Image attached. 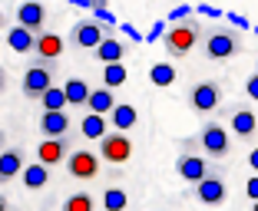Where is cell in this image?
<instances>
[{
	"mask_svg": "<svg viewBox=\"0 0 258 211\" xmlns=\"http://www.w3.org/2000/svg\"><path fill=\"white\" fill-rule=\"evenodd\" d=\"M199 46H202L205 60H228V56L242 53L245 40H242V33L232 30V27H205Z\"/></svg>",
	"mask_w": 258,
	"mask_h": 211,
	"instance_id": "obj_1",
	"label": "cell"
},
{
	"mask_svg": "<svg viewBox=\"0 0 258 211\" xmlns=\"http://www.w3.org/2000/svg\"><path fill=\"white\" fill-rule=\"evenodd\" d=\"M202 30L205 27L199 20L172 23V27L162 33V46H166V53H172V56H189V53L199 46V40H202Z\"/></svg>",
	"mask_w": 258,
	"mask_h": 211,
	"instance_id": "obj_2",
	"label": "cell"
},
{
	"mask_svg": "<svg viewBox=\"0 0 258 211\" xmlns=\"http://www.w3.org/2000/svg\"><path fill=\"white\" fill-rule=\"evenodd\" d=\"M196 145L209 158H228V152H232V139H228V132H225L222 122H205L202 132H199V139H196Z\"/></svg>",
	"mask_w": 258,
	"mask_h": 211,
	"instance_id": "obj_3",
	"label": "cell"
},
{
	"mask_svg": "<svg viewBox=\"0 0 258 211\" xmlns=\"http://www.w3.org/2000/svg\"><path fill=\"white\" fill-rule=\"evenodd\" d=\"M53 79H56V63L37 60L33 66H27V73H23V96L27 99H40V92L50 89Z\"/></svg>",
	"mask_w": 258,
	"mask_h": 211,
	"instance_id": "obj_4",
	"label": "cell"
},
{
	"mask_svg": "<svg viewBox=\"0 0 258 211\" xmlns=\"http://www.w3.org/2000/svg\"><path fill=\"white\" fill-rule=\"evenodd\" d=\"M192 195H196L199 204H222L228 198V185H225V175H222V168H212V172L205 175V178L196 181V188H192Z\"/></svg>",
	"mask_w": 258,
	"mask_h": 211,
	"instance_id": "obj_5",
	"label": "cell"
},
{
	"mask_svg": "<svg viewBox=\"0 0 258 211\" xmlns=\"http://www.w3.org/2000/svg\"><path fill=\"white\" fill-rule=\"evenodd\" d=\"M109 37V27L106 23H99V20H76L73 23V30H70V43L76 46V50H96L99 40H106Z\"/></svg>",
	"mask_w": 258,
	"mask_h": 211,
	"instance_id": "obj_6",
	"label": "cell"
},
{
	"mask_svg": "<svg viewBox=\"0 0 258 211\" xmlns=\"http://www.w3.org/2000/svg\"><path fill=\"white\" fill-rule=\"evenodd\" d=\"M189 106L196 113H212V109H219L222 106V83H215V79L196 83L189 89Z\"/></svg>",
	"mask_w": 258,
	"mask_h": 211,
	"instance_id": "obj_7",
	"label": "cell"
},
{
	"mask_svg": "<svg viewBox=\"0 0 258 211\" xmlns=\"http://www.w3.org/2000/svg\"><path fill=\"white\" fill-rule=\"evenodd\" d=\"M63 162H67L70 178H76V181H93L99 175V155H93V152H86V149L70 152Z\"/></svg>",
	"mask_w": 258,
	"mask_h": 211,
	"instance_id": "obj_8",
	"label": "cell"
},
{
	"mask_svg": "<svg viewBox=\"0 0 258 211\" xmlns=\"http://www.w3.org/2000/svg\"><path fill=\"white\" fill-rule=\"evenodd\" d=\"M99 158H106L113 165H122L133 158V142H129L126 132H106L99 139Z\"/></svg>",
	"mask_w": 258,
	"mask_h": 211,
	"instance_id": "obj_9",
	"label": "cell"
},
{
	"mask_svg": "<svg viewBox=\"0 0 258 211\" xmlns=\"http://www.w3.org/2000/svg\"><path fill=\"white\" fill-rule=\"evenodd\" d=\"M228 132H235L238 139H251L258 132V116L251 106H232L228 109Z\"/></svg>",
	"mask_w": 258,
	"mask_h": 211,
	"instance_id": "obj_10",
	"label": "cell"
},
{
	"mask_svg": "<svg viewBox=\"0 0 258 211\" xmlns=\"http://www.w3.org/2000/svg\"><path fill=\"white\" fill-rule=\"evenodd\" d=\"M212 168L215 165L209 162V158H199V155H192V152H182V155L175 158V175H179L182 181H192V185H196L199 178H205Z\"/></svg>",
	"mask_w": 258,
	"mask_h": 211,
	"instance_id": "obj_11",
	"label": "cell"
},
{
	"mask_svg": "<svg viewBox=\"0 0 258 211\" xmlns=\"http://www.w3.org/2000/svg\"><path fill=\"white\" fill-rule=\"evenodd\" d=\"M63 50H67V40H63L60 33H53V30H40L37 37H33V53H37V60L56 63Z\"/></svg>",
	"mask_w": 258,
	"mask_h": 211,
	"instance_id": "obj_12",
	"label": "cell"
},
{
	"mask_svg": "<svg viewBox=\"0 0 258 211\" xmlns=\"http://www.w3.org/2000/svg\"><path fill=\"white\" fill-rule=\"evenodd\" d=\"M67 155H70V136L43 139V142L37 145V162H43L46 168H50V165H60Z\"/></svg>",
	"mask_w": 258,
	"mask_h": 211,
	"instance_id": "obj_13",
	"label": "cell"
},
{
	"mask_svg": "<svg viewBox=\"0 0 258 211\" xmlns=\"http://www.w3.org/2000/svg\"><path fill=\"white\" fill-rule=\"evenodd\" d=\"M17 23L27 27V30H33V33H40L43 23H46V7L40 0H23L20 7H17Z\"/></svg>",
	"mask_w": 258,
	"mask_h": 211,
	"instance_id": "obj_14",
	"label": "cell"
},
{
	"mask_svg": "<svg viewBox=\"0 0 258 211\" xmlns=\"http://www.w3.org/2000/svg\"><path fill=\"white\" fill-rule=\"evenodd\" d=\"M40 132H43V139L67 136V132H70L67 109H43V116H40Z\"/></svg>",
	"mask_w": 258,
	"mask_h": 211,
	"instance_id": "obj_15",
	"label": "cell"
},
{
	"mask_svg": "<svg viewBox=\"0 0 258 211\" xmlns=\"http://www.w3.org/2000/svg\"><path fill=\"white\" fill-rule=\"evenodd\" d=\"M106 116H109V126H113L116 132H129V129L139 122V113H136V106H133V102H116Z\"/></svg>",
	"mask_w": 258,
	"mask_h": 211,
	"instance_id": "obj_16",
	"label": "cell"
},
{
	"mask_svg": "<svg viewBox=\"0 0 258 211\" xmlns=\"http://www.w3.org/2000/svg\"><path fill=\"white\" fill-rule=\"evenodd\" d=\"M93 56H96L99 63H122V56H126V43L116 40V37H106V40H99V43H96Z\"/></svg>",
	"mask_w": 258,
	"mask_h": 211,
	"instance_id": "obj_17",
	"label": "cell"
},
{
	"mask_svg": "<svg viewBox=\"0 0 258 211\" xmlns=\"http://www.w3.org/2000/svg\"><path fill=\"white\" fill-rule=\"evenodd\" d=\"M23 168V152L20 149H4L0 152V185L10 178H17Z\"/></svg>",
	"mask_w": 258,
	"mask_h": 211,
	"instance_id": "obj_18",
	"label": "cell"
},
{
	"mask_svg": "<svg viewBox=\"0 0 258 211\" xmlns=\"http://www.w3.org/2000/svg\"><path fill=\"white\" fill-rule=\"evenodd\" d=\"M33 37H37L33 30H27V27L17 23V27H10V30H7V46L14 53H33Z\"/></svg>",
	"mask_w": 258,
	"mask_h": 211,
	"instance_id": "obj_19",
	"label": "cell"
},
{
	"mask_svg": "<svg viewBox=\"0 0 258 211\" xmlns=\"http://www.w3.org/2000/svg\"><path fill=\"white\" fill-rule=\"evenodd\" d=\"M113 106H116V96H113V89H106V86H99V89H90V96H86V109H90V113L106 116Z\"/></svg>",
	"mask_w": 258,
	"mask_h": 211,
	"instance_id": "obj_20",
	"label": "cell"
},
{
	"mask_svg": "<svg viewBox=\"0 0 258 211\" xmlns=\"http://www.w3.org/2000/svg\"><path fill=\"white\" fill-rule=\"evenodd\" d=\"M20 178L27 188H43L46 181H50V168L43 165V162H33V165H23L20 168Z\"/></svg>",
	"mask_w": 258,
	"mask_h": 211,
	"instance_id": "obj_21",
	"label": "cell"
},
{
	"mask_svg": "<svg viewBox=\"0 0 258 211\" xmlns=\"http://www.w3.org/2000/svg\"><path fill=\"white\" fill-rule=\"evenodd\" d=\"M63 96H67V106H86L90 83H86V79H67V83H63Z\"/></svg>",
	"mask_w": 258,
	"mask_h": 211,
	"instance_id": "obj_22",
	"label": "cell"
},
{
	"mask_svg": "<svg viewBox=\"0 0 258 211\" xmlns=\"http://www.w3.org/2000/svg\"><path fill=\"white\" fill-rule=\"evenodd\" d=\"M80 132H83L86 139H103V136H106V116L90 113L83 122H80Z\"/></svg>",
	"mask_w": 258,
	"mask_h": 211,
	"instance_id": "obj_23",
	"label": "cell"
},
{
	"mask_svg": "<svg viewBox=\"0 0 258 211\" xmlns=\"http://www.w3.org/2000/svg\"><path fill=\"white\" fill-rule=\"evenodd\" d=\"M126 83V66L122 63H103V86L116 89V86Z\"/></svg>",
	"mask_w": 258,
	"mask_h": 211,
	"instance_id": "obj_24",
	"label": "cell"
},
{
	"mask_svg": "<svg viewBox=\"0 0 258 211\" xmlns=\"http://www.w3.org/2000/svg\"><path fill=\"white\" fill-rule=\"evenodd\" d=\"M40 106H43V109H67L63 86H50V89H43V92H40Z\"/></svg>",
	"mask_w": 258,
	"mask_h": 211,
	"instance_id": "obj_25",
	"label": "cell"
},
{
	"mask_svg": "<svg viewBox=\"0 0 258 211\" xmlns=\"http://www.w3.org/2000/svg\"><path fill=\"white\" fill-rule=\"evenodd\" d=\"M149 79H152L156 86H172V79H175L172 63H156V66L149 69Z\"/></svg>",
	"mask_w": 258,
	"mask_h": 211,
	"instance_id": "obj_26",
	"label": "cell"
},
{
	"mask_svg": "<svg viewBox=\"0 0 258 211\" xmlns=\"http://www.w3.org/2000/svg\"><path fill=\"white\" fill-rule=\"evenodd\" d=\"M126 201H129V198H126L122 188H106V191H103V208H106V211H126Z\"/></svg>",
	"mask_w": 258,
	"mask_h": 211,
	"instance_id": "obj_27",
	"label": "cell"
},
{
	"mask_svg": "<svg viewBox=\"0 0 258 211\" xmlns=\"http://www.w3.org/2000/svg\"><path fill=\"white\" fill-rule=\"evenodd\" d=\"M63 211H93V195L90 191H76L63 201Z\"/></svg>",
	"mask_w": 258,
	"mask_h": 211,
	"instance_id": "obj_28",
	"label": "cell"
},
{
	"mask_svg": "<svg viewBox=\"0 0 258 211\" xmlns=\"http://www.w3.org/2000/svg\"><path fill=\"white\" fill-rule=\"evenodd\" d=\"M245 92H248V96L258 102V73H251L248 79H245Z\"/></svg>",
	"mask_w": 258,
	"mask_h": 211,
	"instance_id": "obj_29",
	"label": "cell"
},
{
	"mask_svg": "<svg viewBox=\"0 0 258 211\" xmlns=\"http://www.w3.org/2000/svg\"><path fill=\"white\" fill-rule=\"evenodd\" d=\"M248 198H251V201H258V175H255V178H248Z\"/></svg>",
	"mask_w": 258,
	"mask_h": 211,
	"instance_id": "obj_30",
	"label": "cell"
},
{
	"mask_svg": "<svg viewBox=\"0 0 258 211\" xmlns=\"http://www.w3.org/2000/svg\"><path fill=\"white\" fill-rule=\"evenodd\" d=\"M7 89V73H4V69H0V92Z\"/></svg>",
	"mask_w": 258,
	"mask_h": 211,
	"instance_id": "obj_31",
	"label": "cell"
},
{
	"mask_svg": "<svg viewBox=\"0 0 258 211\" xmlns=\"http://www.w3.org/2000/svg\"><path fill=\"white\" fill-rule=\"evenodd\" d=\"M248 162H251V168H258V149H255V152L248 155Z\"/></svg>",
	"mask_w": 258,
	"mask_h": 211,
	"instance_id": "obj_32",
	"label": "cell"
},
{
	"mask_svg": "<svg viewBox=\"0 0 258 211\" xmlns=\"http://www.w3.org/2000/svg\"><path fill=\"white\" fill-rule=\"evenodd\" d=\"M0 211H7V198L4 195H0Z\"/></svg>",
	"mask_w": 258,
	"mask_h": 211,
	"instance_id": "obj_33",
	"label": "cell"
},
{
	"mask_svg": "<svg viewBox=\"0 0 258 211\" xmlns=\"http://www.w3.org/2000/svg\"><path fill=\"white\" fill-rule=\"evenodd\" d=\"M0 27H4V14H0Z\"/></svg>",
	"mask_w": 258,
	"mask_h": 211,
	"instance_id": "obj_34",
	"label": "cell"
},
{
	"mask_svg": "<svg viewBox=\"0 0 258 211\" xmlns=\"http://www.w3.org/2000/svg\"><path fill=\"white\" fill-rule=\"evenodd\" d=\"M0 145H4V132H0Z\"/></svg>",
	"mask_w": 258,
	"mask_h": 211,
	"instance_id": "obj_35",
	"label": "cell"
},
{
	"mask_svg": "<svg viewBox=\"0 0 258 211\" xmlns=\"http://www.w3.org/2000/svg\"><path fill=\"white\" fill-rule=\"evenodd\" d=\"M255 211H258V201H255Z\"/></svg>",
	"mask_w": 258,
	"mask_h": 211,
	"instance_id": "obj_36",
	"label": "cell"
}]
</instances>
